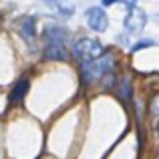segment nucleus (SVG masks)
<instances>
[{"label": "nucleus", "instance_id": "nucleus-1", "mask_svg": "<svg viewBox=\"0 0 159 159\" xmlns=\"http://www.w3.org/2000/svg\"><path fill=\"white\" fill-rule=\"evenodd\" d=\"M103 52H105L103 44L99 43V40H93V39H81L77 44H75V54H77L81 61H85V62L101 58Z\"/></svg>", "mask_w": 159, "mask_h": 159}, {"label": "nucleus", "instance_id": "nucleus-8", "mask_svg": "<svg viewBox=\"0 0 159 159\" xmlns=\"http://www.w3.org/2000/svg\"><path fill=\"white\" fill-rule=\"evenodd\" d=\"M117 0H103V4H105V6H111V4H115Z\"/></svg>", "mask_w": 159, "mask_h": 159}, {"label": "nucleus", "instance_id": "nucleus-9", "mask_svg": "<svg viewBox=\"0 0 159 159\" xmlns=\"http://www.w3.org/2000/svg\"><path fill=\"white\" fill-rule=\"evenodd\" d=\"M157 131H159V127H157Z\"/></svg>", "mask_w": 159, "mask_h": 159}, {"label": "nucleus", "instance_id": "nucleus-5", "mask_svg": "<svg viewBox=\"0 0 159 159\" xmlns=\"http://www.w3.org/2000/svg\"><path fill=\"white\" fill-rule=\"evenodd\" d=\"M18 30H20V34H22V39L24 40H28L30 43L32 39H34V18L32 16H24L22 20H20V24H18Z\"/></svg>", "mask_w": 159, "mask_h": 159}, {"label": "nucleus", "instance_id": "nucleus-4", "mask_svg": "<svg viewBox=\"0 0 159 159\" xmlns=\"http://www.w3.org/2000/svg\"><path fill=\"white\" fill-rule=\"evenodd\" d=\"M26 91H28V81L26 79H20V81L12 87V91H10V97H8L10 105H16V103L22 101L24 95H26Z\"/></svg>", "mask_w": 159, "mask_h": 159}, {"label": "nucleus", "instance_id": "nucleus-7", "mask_svg": "<svg viewBox=\"0 0 159 159\" xmlns=\"http://www.w3.org/2000/svg\"><path fill=\"white\" fill-rule=\"evenodd\" d=\"M121 2H123V4H125L127 8H133V6L137 4V0H121Z\"/></svg>", "mask_w": 159, "mask_h": 159}, {"label": "nucleus", "instance_id": "nucleus-2", "mask_svg": "<svg viewBox=\"0 0 159 159\" xmlns=\"http://www.w3.org/2000/svg\"><path fill=\"white\" fill-rule=\"evenodd\" d=\"M145 24H147L145 12L141 10V8H137V6L129 8L127 16H125V28H127L129 32H133V34H139V32L145 28Z\"/></svg>", "mask_w": 159, "mask_h": 159}, {"label": "nucleus", "instance_id": "nucleus-6", "mask_svg": "<svg viewBox=\"0 0 159 159\" xmlns=\"http://www.w3.org/2000/svg\"><path fill=\"white\" fill-rule=\"evenodd\" d=\"M44 2H47L51 8H54L58 14H62V16H70L75 12V6L69 2V0H44Z\"/></svg>", "mask_w": 159, "mask_h": 159}, {"label": "nucleus", "instance_id": "nucleus-3", "mask_svg": "<svg viewBox=\"0 0 159 159\" xmlns=\"http://www.w3.org/2000/svg\"><path fill=\"white\" fill-rule=\"evenodd\" d=\"M85 16H87V24H89L93 30H97V32L107 30L109 20H107V14H105V10H103V8H99V6H91L89 10L85 12Z\"/></svg>", "mask_w": 159, "mask_h": 159}]
</instances>
